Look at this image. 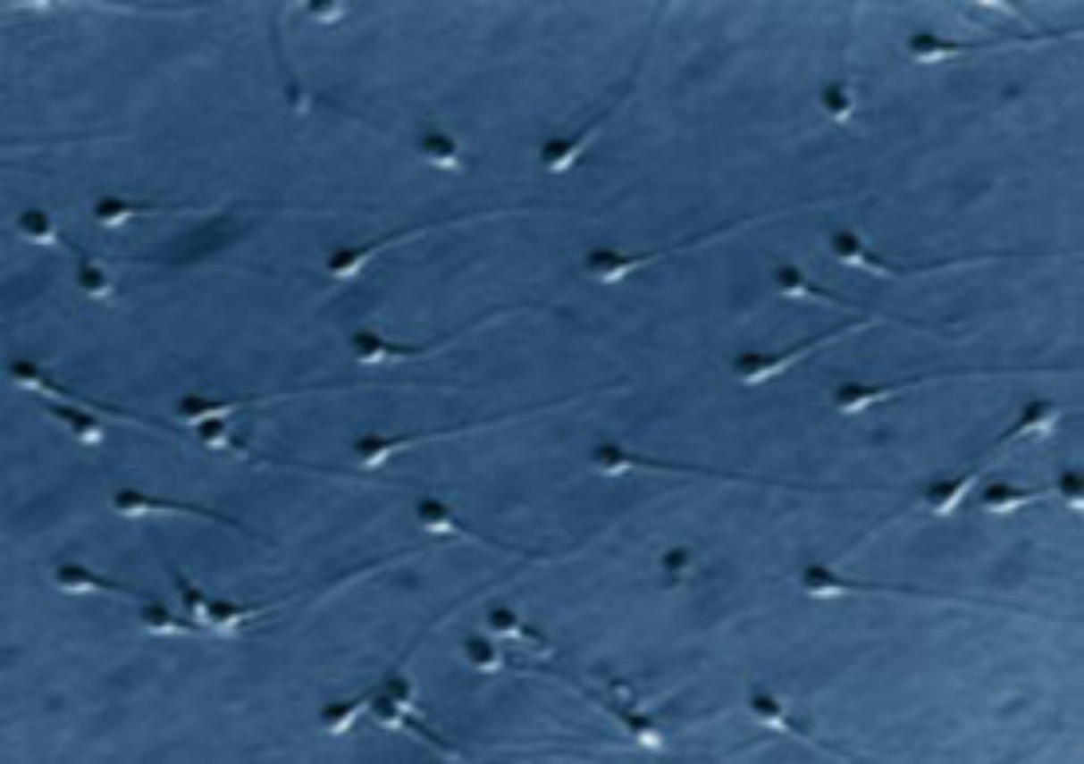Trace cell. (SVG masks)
I'll list each match as a JSON object with an SVG mask.
<instances>
[{
	"label": "cell",
	"mask_w": 1084,
	"mask_h": 764,
	"mask_svg": "<svg viewBox=\"0 0 1084 764\" xmlns=\"http://www.w3.org/2000/svg\"><path fill=\"white\" fill-rule=\"evenodd\" d=\"M1030 499V493L1025 491L1013 490L1006 485H994L984 495V503L991 511L1006 513L1017 508L1021 504L1028 503Z\"/></svg>",
	"instance_id": "9c48e42d"
},
{
	"label": "cell",
	"mask_w": 1084,
	"mask_h": 764,
	"mask_svg": "<svg viewBox=\"0 0 1084 764\" xmlns=\"http://www.w3.org/2000/svg\"><path fill=\"white\" fill-rule=\"evenodd\" d=\"M1057 419V412L1048 404L1036 403L1029 406L1023 412L1017 426L1012 430L1013 435L1028 434V432H1048Z\"/></svg>",
	"instance_id": "ba28073f"
},
{
	"label": "cell",
	"mask_w": 1084,
	"mask_h": 764,
	"mask_svg": "<svg viewBox=\"0 0 1084 764\" xmlns=\"http://www.w3.org/2000/svg\"><path fill=\"white\" fill-rule=\"evenodd\" d=\"M54 583L60 591L71 593V595L110 593V595L130 598H140L144 595L143 592L135 590L130 585L102 576L88 567L76 563L60 566L55 571Z\"/></svg>",
	"instance_id": "3957f363"
},
{
	"label": "cell",
	"mask_w": 1084,
	"mask_h": 764,
	"mask_svg": "<svg viewBox=\"0 0 1084 764\" xmlns=\"http://www.w3.org/2000/svg\"><path fill=\"white\" fill-rule=\"evenodd\" d=\"M973 482H975V479L968 476L955 480V482L942 483V484L937 485V487H934L930 491V495H929L931 507L938 514L949 513L960 503V500L968 492V490L972 487Z\"/></svg>",
	"instance_id": "52a82bcc"
},
{
	"label": "cell",
	"mask_w": 1084,
	"mask_h": 764,
	"mask_svg": "<svg viewBox=\"0 0 1084 764\" xmlns=\"http://www.w3.org/2000/svg\"><path fill=\"white\" fill-rule=\"evenodd\" d=\"M266 610L264 605H243L232 600H211L207 608L206 624L223 633H233L243 625Z\"/></svg>",
	"instance_id": "5b68a950"
},
{
	"label": "cell",
	"mask_w": 1084,
	"mask_h": 764,
	"mask_svg": "<svg viewBox=\"0 0 1084 764\" xmlns=\"http://www.w3.org/2000/svg\"><path fill=\"white\" fill-rule=\"evenodd\" d=\"M177 585L181 593V602H182L186 613L193 618V621L206 624L207 608H209L211 600H207L205 593L185 577H178Z\"/></svg>",
	"instance_id": "30bf717a"
},
{
	"label": "cell",
	"mask_w": 1084,
	"mask_h": 764,
	"mask_svg": "<svg viewBox=\"0 0 1084 764\" xmlns=\"http://www.w3.org/2000/svg\"><path fill=\"white\" fill-rule=\"evenodd\" d=\"M810 580L811 587L821 590L823 592L826 591V592L834 593L839 590L836 580L832 579V576H829L827 572L821 571V569H815V571L811 572Z\"/></svg>",
	"instance_id": "7c38bea8"
},
{
	"label": "cell",
	"mask_w": 1084,
	"mask_h": 764,
	"mask_svg": "<svg viewBox=\"0 0 1084 764\" xmlns=\"http://www.w3.org/2000/svg\"><path fill=\"white\" fill-rule=\"evenodd\" d=\"M55 415L67 423L73 434L86 443H94L101 438V430L93 419L68 408H55Z\"/></svg>",
	"instance_id": "8fae6325"
},
{
	"label": "cell",
	"mask_w": 1084,
	"mask_h": 764,
	"mask_svg": "<svg viewBox=\"0 0 1084 764\" xmlns=\"http://www.w3.org/2000/svg\"><path fill=\"white\" fill-rule=\"evenodd\" d=\"M844 332L845 330L829 331L823 335L800 342L799 345L792 346L786 350L773 351V353L740 354L732 364V369H734L737 380L743 384H762L765 381H769L770 378L781 374L790 366H794L800 359L810 356L816 348L832 342Z\"/></svg>",
	"instance_id": "6da1fadb"
},
{
	"label": "cell",
	"mask_w": 1084,
	"mask_h": 764,
	"mask_svg": "<svg viewBox=\"0 0 1084 764\" xmlns=\"http://www.w3.org/2000/svg\"><path fill=\"white\" fill-rule=\"evenodd\" d=\"M140 621L144 629L156 635L198 634L202 630L198 622L178 616L163 603H149L144 606L141 609Z\"/></svg>",
	"instance_id": "277c9868"
},
{
	"label": "cell",
	"mask_w": 1084,
	"mask_h": 764,
	"mask_svg": "<svg viewBox=\"0 0 1084 764\" xmlns=\"http://www.w3.org/2000/svg\"><path fill=\"white\" fill-rule=\"evenodd\" d=\"M896 392L884 387H866V385H847L836 393V406L846 414L862 411L873 403L886 400Z\"/></svg>",
	"instance_id": "8992f818"
},
{
	"label": "cell",
	"mask_w": 1084,
	"mask_h": 764,
	"mask_svg": "<svg viewBox=\"0 0 1084 764\" xmlns=\"http://www.w3.org/2000/svg\"><path fill=\"white\" fill-rule=\"evenodd\" d=\"M112 506L115 513L122 516H130V518L147 516H190L224 522V524L232 522L230 518H224L205 507L159 498V496L148 495V493L136 490L118 491L113 496Z\"/></svg>",
	"instance_id": "7a4b0ae2"
},
{
	"label": "cell",
	"mask_w": 1084,
	"mask_h": 764,
	"mask_svg": "<svg viewBox=\"0 0 1084 764\" xmlns=\"http://www.w3.org/2000/svg\"><path fill=\"white\" fill-rule=\"evenodd\" d=\"M1062 490L1071 500L1078 501L1079 506H1081V482L1079 477L1073 474L1063 477Z\"/></svg>",
	"instance_id": "4fadbf2b"
}]
</instances>
